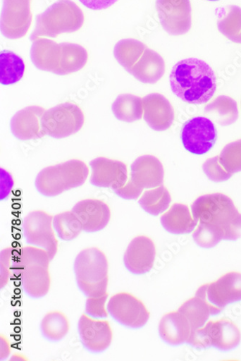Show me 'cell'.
Returning a JSON list of instances; mask_svg holds the SVG:
<instances>
[{"label": "cell", "instance_id": "cell-1", "mask_svg": "<svg viewBox=\"0 0 241 361\" xmlns=\"http://www.w3.org/2000/svg\"><path fill=\"white\" fill-rule=\"evenodd\" d=\"M197 228L193 238L198 246L211 249L221 240H234L241 237V214L233 200L225 195H205L192 206Z\"/></svg>", "mask_w": 241, "mask_h": 361}, {"label": "cell", "instance_id": "cell-2", "mask_svg": "<svg viewBox=\"0 0 241 361\" xmlns=\"http://www.w3.org/2000/svg\"><path fill=\"white\" fill-rule=\"evenodd\" d=\"M172 92L190 104H206L215 96L217 79L214 71L203 60L187 58L178 62L170 75Z\"/></svg>", "mask_w": 241, "mask_h": 361}, {"label": "cell", "instance_id": "cell-3", "mask_svg": "<svg viewBox=\"0 0 241 361\" xmlns=\"http://www.w3.org/2000/svg\"><path fill=\"white\" fill-rule=\"evenodd\" d=\"M30 55L37 69L57 75L78 72L86 66L88 60L87 50L80 44H57L42 37L32 41Z\"/></svg>", "mask_w": 241, "mask_h": 361}, {"label": "cell", "instance_id": "cell-4", "mask_svg": "<svg viewBox=\"0 0 241 361\" xmlns=\"http://www.w3.org/2000/svg\"><path fill=\"white\" fill-rule=\"evenodd\" d=\"M49 254L41 248H22L13 260L12 272L18 278L25 293L32 298H41L51 288Z\"/></svg>", "mask_w": 241, "mask_h": 361}, {"label": "cell", "instance_id": "cell-5", "mask_svg": "<svg viewBox=\"0 0 241 361\" xmlns=\"http://www.w3.org/2000/svg\"><path fill=\"white\" fill-rule=\"evenodd\" d=\"M82 11L71 0H58L44 13L37 15L32 42L40 37L56 38L65 33H74L82 27Z\"/></svg>", "mask_w": 241, "mask_h": 361}, {"label": "cell", "instance_id": "cell-6", "mask_svg": "<svg viewBox=\"0 0 241 361\" xmlns=\"http://www.w3.org/2000/svg\"><path fill=\"white\" fill-rule=\"evenodd\" d=\"M74 272L78 286L86 297L107 293L109 262L106 255L99 248L82 250L75 258Z\"/></svg>", "mask_w": 241, "mask_h": 361}, {"label": "cell", "instance_id": "cell-7", "mask_svg": "<svg viewBox=\"0 0 241 361\" xmlns=\"http://www.w3.org/2000/svg\"><path fill=\"white\" fill-rule=\"evenodd\" d=\"M88 174L89 169L83 161L70 160L44 169L38 174L35 185L41 195L53 197L81 187Z\"/></svg>", "mask_w": 241, "mask_h": 361}, {"label": "cell", "instance_id": "cell-8", "mask_svg": "<svg viewBox=\"0 0 241 361\" xmlns=\"http://www.w3.org/2000/svg\"><path fill=\"white\" fill-rule=\"evenodd\" d=\"M241 334L237 326L228 319L209 321L203 327L193 331L188 343L193 347H214L223 351L237 347Z\"/></svg>", "mask_w": 241, "mask_h": 361}, {"label": "cell", "instance_id": "cell-9", "mask_svg": "<svg viewBox=\"0 0 241 361\" xmlns=\"http://www.w3.org/2000/svg\"><path fill=\"white\" fill-rule=\"evenodd\" d=\"M85 123V116L75 104L67 102L46 111L42 126L46 134L55 139H63L78 133Z\"/></svg>", "mask_w": 241, "mask_h": 361}, {"label": "cell", "instance_id": "cell-10", "mask_svg": "<svg viewBox=\"0 0 241 361\" xmlns=\"http://www.w3.org/2000/svg\"><path fill=\"white\" fill-rule=\"evenodd\" d=\"M54 216L43 210L31 212L23 220L25 242L31 246L44 250L52 260L58 252V240L53 227Z\"/></svg>", "mask_w": 241, "mask_h": 361}, {"label": "cell", "instance_id": "cell-11", "mask_svg": "<svg viewBox=\"0 0 241 361\" xmlns=\"http://www.w3.org/2000/svg\"><path fill=\"white\" fill-rule=\"evenodd\" d=\"M107 310L119 324L131 329L143 327L149 319V312L140 299L125 292L111 296Z\"/></svg>", "mask_w": 241, "mask_h": 361}, {"label": "cell", "instance_id": "cell-12", "mask_svg": "<svg viewBox=\"0 0 241 361\" xmlns=\"http://www.w3.org/2000/svg\"><path fill=\"white\" fill-rule=\"evenodd\" d=\"M216 128L212 120L197 116L189 120L182 130L183 144L188 152L202 156L214 147L217 141Z\"/></svg>", "mask_w": 241, "mask_h": 361}, {"label": "cell", "instance_id": "cell-13", "mask_svg": "<svg viewBox=\"0 0 241 361\" xmlns=\"http://www.w3.org/2000/svg\"><path fill=\"white\" fill-rule=\"evenodd\" d=\"M1 33L7 39L24 37L32 25V0H3Z\"/></svg>", "mask_w": 241, "mask_h": 361}, {"label": "cell", "instance_id": "cell-14", "mask_svg": "<svg viewBox=\"0 0 241 361\" xmlns=\"http://www.w3.org/2000/svg\"><path fill=\"white\" fill-rule=\"evenodd\" d=\"M196 295L221 310L228 305L241 300V274L228 273L214 283L201 286Z\"/></svg>", "mask_w": 241, "mask_h": 361}, {"label": "cell", "instance_id": "cell-15", "mask_svg": "<svg viewBox=\"0 0 241 361\" xmlns=\"http://www.w3.org/2000/svg\"><path fill=\"white\" fill-rule=\"evenodd\" d=\"M78 334L83 346L89 352L102 353L112 342L113 333L106 320L82 314L78 322Z\"/></svg>", "mask_w": 241, "mask_h": 361}, {"label": "cell", "instance_id": "cell-16", "mask_svg": "<svg viewBox=\"0 0 241 361\" xmlns=\"http://www.w3.org/2000/svg\"><path fill=\"white\" fill-rule=\"evenodd\" d=\"M89 166L92 169L89 183L95 187L115 191L128 183V168L122 161L101 157L90 161Z\"/></svg>", "mask_w": 241, "mask_h": 361}, {"label": "cell", "instance_id": "cell-17", "mask_svg": "<svg viewBox=\"0 0 241 361\" xmlns=\"http://www.w3.org/2000/svg\"><path fill=\"white\" fill-rule=\"evenodd\" d=\"M156 250L153 240L145 235L132 239L125 254L124 262L130 272L144 275L154 267Z\"/></svg>", "mask_w": 241, "mask_h": 361}, {"label": "cell", "instance_id": "cell-18", "mask_svg": "<svg viewBox=\"0 0 241 361\" xmlns=\"http://www.w3.org/2000/svg\"><path fill=\"white\" fill-rule=\"evenodd\" d=\"M82 225L83 231L96 233L104 229L111 220V209L104 201L86 199L78 202L72 209Z\"/></svg>", "mask_w": 241, "mask_h": 361}, {"label": "cell", "instance_id": "cell-19", "mask_svg": "<svg viewBox=\"0 0 241 361\" xmlns=\"http://www.w3.org/2000/svg\"><path fill=\"white\" fill-rule=\"evenodd\" d=\"M45 109L39 106H27L18 111L11 121L13 135L20 140H37L46 135L42 126Z\"/></svg>", "mask_w": 241, "mask_h": 361}, {"label": "cell", "instance_id": "cell-20", "mask_svg": "<svg viewBox=\"0 0 241 361\" xmlns=\"http://www.w3.org/2000/svg\"><path fill=\"white\" fill-rule=\"evenodd\" d=\"M144 119L155 131L168 130L174 122L175 113L170 102L163 95L152 94L143 99Z\"/></svg>", "mask_w": 241, "mask_h": 361}, {"label": "cell", "instance_id": "cell-21", "mask_svg": "<svg viewBox=\"0 0 241 361\" xmlns=\"http://www.w3.org/2000/svg\"><path fill=\"white\" fill-rule=\"evenodd\" d=\"M130 180L142 190L156 188L164 182L163 166L154 156L140 157L131 166Z\"/></svg>", "mask_w": 241, "mask_h": 361}, {"label": "cell", "instance_id": "cell-22", "mask_svg": "<svg viewBox=\"0 0 241 361\" xmlns=\"http://www.w3.org/2000/svg\"><path fill=\"white\" fill-rule=\"evenodd\" d=\"M159 330L162 340L171 345L188 343L192 334L189 321L179 312L165 314L160 322Z\"/></svg>", "mask_w": 241, "mask_h": 361}, {"label": "cell", "instance_id": "cell-23", "mask_svg": "<svg viewBox=\"0 0 241 361\" xmlns=\"http://www.w3.org/2000/svg\"><path fill=\"white\" fill-rule=\"evenodd\" d=\"M129 73L143 83L155 84L165 73V63L158 53L147 47Z\"/></svg>", "mask_w": 241, "mask_h": 361}, {"label": "cell", "instance_id": "cell-24", "mask_svg": "<svg viewBox=\"0 0 241 361\" xmlns=\"http://www.w3.org/2000/svg\"><path fill=\"white\" fill-rule=\"evenodd\" d=\"M161 222L168 232L176 235L190 233L197 226L189 207L180 203L173 204L161 216Z\"/></svg>", "mask_w": 241, "mask_h": 361}, {"label": "cell", "instance_id": "cell-25", "mask_svg": "<svg viewBox=\"0 0 241 361\" xmlns=\"http://www.w3.org/2000/svg\"><path fill=\"white\" fill-rule=\"evenodd\" d=\"M221 310L211 305L202 297L196 295L187 300L178 312L182 313L189 321L192 332L203 327L210 316H216Z\"/></svg>", "mask_w": 241, "mask_h": 361}, {"label": "cell", "instance_id": "cell-26", "mask_svg": "<svg viewBox=\"0 0 241 361\" xmlns=\"http://www.w3.org/2000/svg\"><path fill=\"white\" fill-rule=\"evenodd\" d=\"M112 111L120 121L128 123L139 121L143 115V100L132 94L119 95L112 104Z\"/></svg>", "mask_w": 241, "mask_h": 361}, {"label": "cell", "instance_id": "cell-27", "mask_svg": "<svg viewBox=\"0 0 241 361\" xmlns=\"http://www.w3.org/2000/svg\"><path fill=\"white\" fill-rule=\"evenodd\" d=\"M70 324L67 316L58 311L47 313L41 322L42 334L47 340L58 342L70 332Z\"/></svg>", "mask_w": 241, "mask_h": 361}, {"label": "cell", "instance_id": "cell-28", "mask_svg": "<svg viewBox=\"0 0 241 361\" xmlns=\"http://www.w3.org/2000/svg\"><path fill=\"white\" fill-rule=\"evenodd\" d=\"M23 59L16 53L4 50L0 53V82L11 85L19 82L25 73Z\"/></svg>", "mask_w": 241, "mask_h": 361}, {"label": "cell", "instance_id": "cell-29", "mask_svg": "<svg viewBox=\"0 0 241 361\" xmlns=\"http://www.w3.org/2000/svg\"><path fill=\"white\" fill-rule=\"evenodd\" d=\"M204 112L212 115L216 121L224 127L234 124L239 116L236 102L226 96L218 97L206 105Z\"/></svg>", "mask_w": 241, "mask_h": 361}, {"label": "cell", "instance_id": "cell-30", "mask_svg": "<svg viewBox=\"0 0 241 361\" xmlns=\"http://www.w3.org/2000/svg\"><path fill=\"white\" fill-rule=\"evenodd\" d=\"M171 202V195L163 185L145 191L139 200V204L144 212L154 216L164 213Z\"/></svg>", "mask_w": 241, "mask_h": 361}, {"label": "cell", "instance_id": "cell-31", "mask_svg": "<svg viewBox=\"0 0 241 361\" xmlns=\"http://www.w3.org/2000/svg\"><path fill=\"white\" fill-rule=\"evenodd\" d=\"M146 48L144 44L137 40H122L114 47V56L118 63L130 72Z\"/></svg>", "mask_w": 241, "mask_h": 361}, {"label": "cell", "instance_id": "cell-32", "mask_svg": "<svg viewBox=\"0 0 241 361\" xmlns=\"http://www.w3.org/2000/svg\"><path fill=\"white\" fill-rule=\"evenodd\" d=\"M53 227L60 239L70 242L83 231L82 225L72 212H66L54 216Z\"/></svg>", "mask_w": 241, "mask_h": 361}, {"label": "cell", "instance_id": "cell-33", "mask_svg": "<svg viewBox=\"0 0 241 361\" xmlns=\"http://www.w3.org/2000/svg\"><path fill=\"white\" fill-rule=\"evenodd\" d=\"M221 32L233 42L241 44V9L231 6L228 15L218 23Z\"/></svg>", "mask_w": 241, "mask_h": 361}, {"label": "cell", "instance_id": "cell-34", "mask_svg": "<svg viewBox=\"0 0 241 361\" xmlns=\"http://www.w3.org/2000/svg\"><path fill=\"white\" fill-rule=\"evenodd\" d=\"M219 161L225 170L232 175L241 171V140L227 145L222 150Z\"/></svg>", "mask_w": 241, "mask_h": 361}, {"label": "cell", "instance_id": "cell-35", "mask_svg": "<svg viewBox=\"0 0 241 361\" xmlns=\"http://www.w3.org/2000/svg\"><path fill=\"white\" fill-rule=\"evenodd\" d=\"M203 171L208 178L215 183H223L232 177L221 166L219 157L206 160L202 166Z\"/></svg>", "mask_w": 241, "mask_h": 361}, {"label": "cell", "instance_id": "cell-36", "mask_svg": "<svg viewBox=\"0 0 241 361\" xmlns=\"http://www.w3.org/2000/svg\"><path fill=\"white\" fill-rule=\"evenodd\" d=\"M109 293L101 296L88 297L85 303L86 314L94 319H105L109 316L106 309V303Z\"/></svg>", "mask_w": 241, "mask_h": 361}, {"label": "cell", "instance_id": "cell-37", "mask_svg": "<svg viewBox=\"0 0 241 361\" xmlns=\"http://www.w3.org/2000/svg\"><path fill=\"white\" fill-rule=\"evenodd\" d=\"M13 259V250L7 248L1 252V274H0V285L3 289L8 283L12 272L11 261Z\"/></svg>", "mask_w": 241, "mask_h": 361}, {"label": "cell", "instance_id": "cell-38", "mask_svg": "<svg viewBox=\"0 0 241 361\" xmlns=\"http://www.w3.org/2000/svg\"><path fill=\"white\" fill-rule=\"evenodd\" d=\"M142 191L143 190L135 185L130 179L124 187L113 192L119 197L130 200L137 199L140 197Z\"/></svg>", "mask_w": 241, "mask_h": 361}, {"label": "cell", "instance_id": "cell-39", "mask_svg": "<svg viewBox=\"0 0 241 361\" xmlns=\"http://www.w3.org/2000/svg\"><path fill=\"white\" fill-rule=\"evenodd\" d=\"M86 8L93 11H102L114 5L118 0H79Z\"/></svg>", "mask_w": 241, "mask_h": 361}, {"label": "cell", "instance_id": "cell-40", "mask_svg": "<svg viewBox=\"0 0 241 361\" xmlns=\"http://www.w3.org/2000/svg\"><path fill=\"white\" fill-rule=\"evenodd\" d=\"M208 1H214V2H215V1H218V0H208Z\"/></svg>", "mask_w": 241, "mask_h": 361}]
</instances>
